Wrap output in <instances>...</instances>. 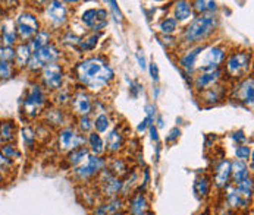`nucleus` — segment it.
Segmentation results:
<instances>
[{
    "label": "nucleus",
    "instance_id": "f257e3e1",
    "mask_svg": "<svg viewBox=\"0 0 254 215\" xmlns=\"http://www.w3.org/2000/svg\"><path fill=\"white\" fill-rule=\"evenodd\" d=\"M78 81L87 86L90 91H102L105 89L115 78V72L108 65V62L100 57H88L82 60L76 68Z\"/></svg>",
    "mask_w": 254,
    "mask_h": 215
},
{
    "label": "nucleus",
    "instance_id": "f03ea898",
    "mask_svg": "<svg viewBox=\"0 0 254 215\" xmlns=\"http://www.w3.org/2000/svg\"><path fill=\"white\" fill-rule=\"evenodd\" d=\"M218 27V18L213 13H204L194 18L184 30L182 41L185 44H194L204 41L209 36L213 34V31Z\"/></svg>",
    "mask_w": 254,
    "mask_h": 215
},
{
    "label": "nucleus",
    "instance_id": "7ed1b4c3",
    "mask_svg": "<svg viewBox=\"0 0 254 215\" xmlns=\"http://www.w3.org/2000/svg\"><path fill=\"white\" fill-rule=\"evenodd\" d=\"M47 104V95L40 84H33L22 101V113L28 119H36Z\"/></svg>",
    "mask_w": 254,
    "mask_h": 215
},
{
    "label": "nucleus",
    "instance_id": "20e7f679",
    "mask_svg": "<svg viewBox=\"0 0 254 215\" xmlns=\"http://www.w3.org/2000/svg\"><path fill=\"white\" fill-rule=\"evenodd\" d=\"M61 59V50L53 44H47L46 47L40 48L38 51H34L27 63V69L33 73L43 71V68L58 63V60Z\"/></svg>",
    "mask_w": 254,
    "mask_h": 215
},
{
    "label": "nucleus",
    "instance_id": "39448f33",
    "mask_svg": "<svg viewBox=\"0 0 254 215\" xmlns=\"http://www.w3.org/2000/svg\"><path fill=\"white\" fill-rule=\"evenodd\" d=\"M203 54L198 56L200 62H198V69L201 72H213L218 71L220 68V65L223 63L225 60V47L222 45H210V47H204ZM197 59V60H198Z\"/></svg>",
    "mask_w": 254,
    "mask_h": 215
},
{
    "label": "nucleus",
    "instance_id": "423d86ee",
    "mask_svg": "<svg viewBox=\"0 0 254 215\" xmlns=\"http://www.w3.org/2000/svg\"><path fill=\"white\" fill-rule=\"evenodd\" d=\"M106 166H108V163L105 158L90 154L81 166L73 169V176L79 181H87V180L96 177Z\"/></svg>",
    "mask_w": 254,
    "mask_h": 215
},
{
    "label": "nucleus",
    "instance_id": "0eeeda50",
    "mask_svg": "<svg viewBox=\"0 0 254 215\" xmlns=\"http://www.w3.org/2000/svg\"><path fill=\"white\" fill-rule=\"evenodd\" d=\"M16 33H18V40L21 43H30L33 37L40 31V22L37 16L31 12H24L16 18Z\"/></svg>",
    "mask_w": 254,
    "mask_h": 215
},
{
    "label": "nucleus",
    "instance_id": "6e6552de",
    "mask_svg": "<svg viewBox=\"0 0 254 215\" xmlns=\"http://www.w3.org/2000/svg\"><path fill=\"white\" fill-rule=\"evenodd\" d=\"M40 85L46 88L47 91H59L62 89V82H64V69L61 65L53 63L40 72Z\"/></svg>",
    "mask_w": 254,
    "mask_h": 215
},
{
    "label": "nucleus",
    "instance_id": "1a4fd4ad",
    "mask_svg": "<svg viewBox=\"0 0 254 215\" xmlns=\"http://www.w3.org/2000/svg\"><path fill=\"white\" fill-rule=\"evenodd\" d=\"M87 142V138L76 129H73L71 126L68 128H64L59 130V135H58V146L61 151H68L71 152L76 148H81L84 146Z\"/></svg>",
    "mask_w": 254,
    "mask_h": 215
},
{
    "label": "nucleus",
    "instance_id": "9d476101",
    "mask_svg": "<svg viewBox=\"0 0 254 215\" xmlns=\"http://www.w3.org/2000/svg\"><path fill=\"white\" fill-rule=\"evenodd\" d=\"M250 71V53H232L226 60V72L232 78H241Z\"/></svg>",
    "mask_w": 254,
    "mask_h": 215
},
{
    "label": "nucleus",
    "instance_id": "9b49d317",
    "mask_svg": "<svg viewBox=\"0 0 254 215\" xmlns=\"http://www.w3.org/2000/svg\"><path fill=\"white\" fill-rule=\"evenodd\" d=\"M46 18L53 28L65 25L68 19V9L62 1H50L46 6Z\"/></svg>",
    "mask_w": 254,
    "mask_h": 215
},
{
    "label": "nucleus",
    "instance_id": "f8f14e48",
    "mask_svg": "<svg viewBox=\"0 0 254 215\" xmlns=\"http://www.w3.org/2000/svg\"><path fill=\"white\" fill-rule=\"evenodd\" d=\"M71 107L73 113L78 114L79 117L88 116L93 110V100L88 92L85 91H78L71 97Z\"/></svg>",
    "mask_w": 254,
    "mask_h": 215
},
{
    "label": "nucleus",
    "instance_id": "ddd939ff",
    "mask_svg": "<svg viewBox=\"0 0 254 215\" xmlns=\"http://www.w3.org/2000/svg\"><path fill=\"white\" fill-rule=\"evenodd\" d=\"M213 181L218 189L229 187V181H231V161L229 160H220L215 166Z\"/></svg>",
    "mask_w": 254,
    "mask_h": 215
},
{
    "label": "nucleus",
    "instance_id": "4468645a",
    "mask_svg": "<svg viewBox=\"0 0 254 215\" xmlns=\"http://www.w3.org/2000/svg\"><path fill=\"white\" fill-rule=\"evenodd\" d=\"M222 69L213 72H201L194 78V88L198 91H206L215 85H218L219 79L222 78Z\"/></svg>",
    "mask_w": 254,
    "mask_h": 215
},
{
    "label": "nucleus",
    "instance_id": "2eb2a0df",
    "mask_svg": "<svg viewBox=\"0 0 254 215\" xmlns=\"http://www.w3.org/2000/svg\"><path fill=\"white\" fill-rule=\"evenodd\" d=\"M0 41L1 45L7 47H15L18 44V33H16V25L13 19H4L0 28Z\"/></svg>",
    "mask_w": 254,
    "mask_h": 215
},
{
    "label": "nucleus",
    "instance_id": "dca6fc26",
    "mask_svg": "<svg viewBox=\"0 0 254 215\" xmlns=\"http://www.w3.org/2000/svg\"><path fill=\"white\" fill-rule=\"evenodd\" d=\"M204 47H206V45H197V47H194V48H190V50L182 56L181 59H180V66H181L182 69L187 72V73H191V72L197 68V59H198V56H200V53L203 51Z\"/></svg>",
    "mask_w": 254,
    "mask_h": 215
},
{
    "label": "nucleus",
    "instance_id": "f3484780",
    "mask_svg": "<svg viewBox=\"0 0 254 215\" xmlns=\"http://www.w3.org/2000/svg\"><path fill=\"white\" fill-rule=\"evenodd\" d=\"M237 97L238 100L246 104V106H253L254 101V86H253V78H247L244 79L237 89Z\"/></svg>",
    "mask_w": 254,
    "mask_h": 215
},
{
    "label": "nucleus",
    "instance_id": "a211bd4d",
    "mask_svg": "<svg viewBox=\"0 0 254 215\" xmlns=\"http://www.w3.org/2000/svg\"><path fill=\"white\" fill-rule=\"evenodd\" d=\"M33 51L28 45V43H19L15 45V60H13V68H27V63L31 57Z\"/></svg>",
    "mask_w": 254,
    "mask_h": 215
},
{
    "label": "nucleus",
    "instance_id": "6ab92c4d",
    "mask_svg": "<svg viewBox=\"0 0 254 215\" xmlns=\"http://www.w3.org/2000/svg\"><path fill=\"white\" fill-rule=\"evenodd\" d=\"M250 204L249 199L243 198L240 195V192L231 186V187H226V205L232 210H240V208H247V205Z\"/></svg>",
    "mask_w": 254,
    "mask_h": 215
},
{
    "label": "nucleus",
    "instance_id": "aec40b11",
    "mask_svg": "<svg viewBox=\"0 0 254 215\" xmlns=\"http://www.w3.org/2000/svg\"><path fill=\"white\" fill-rule=\"evenodd\" d=\"M250 177V172H249V166L246 164V161L241 160H235L231 161V179L234 180V184H238L240 181Z\"/></svg>",
    "mask_w": 254,
    "mask_h": 215
},
{
    "label": "nucleus",
    "instance_id": "412c9836",
    "mask_svg": "<svg viewBox=\"0 0 254 215\" xmlns=\"http://www.w3.org/2000/svg\"><path fill=\"white\" fill-rule=\"evenodd\" d=\"M124 142H125V139H124V135L121 133V130L119 129H112L109 135H108V138H106L105 149L110 154H116V152H119L122 149Z\"/></svg>",
    "mask_w": 254,
    "mask_h": 215
},
{
    "label": "nucleus",
    "instance_id": "4be33fe9",
    "mask_svg": "<svg viewBox=\"0 0 254 215\" xmlns=\"http://www.w3.org/2000/svg\"><path fill=\"white\" fill-rule=\"evenodd\" d=\"M16 123L15 120H3L0 122V142L9 143L15 141L16 136Z\"/></svg>",
    "mask_w": 254,
    "mask_h": 215
},
{
    "label": "nucleus",
    "instance_id": "5701e85b",
    "mask_svg": "<svg viewBox=\"0 0 254 215\" xmlns=\"http://www.w3.org/2000/svg\"><path fill=\"white\" fill-rule=\"evenodd\" d=\"M129 214L131 215H144V213L148 208L147 199H145L144 193L137 192L132 195V198L129 199Z\"/></svg>",
    "mask_w": 254,
    "mask_h": 215
},
{
    "label": "nucleus",
    "instance_id": "b1692460",
    "mask_svg": "<svg viewBox=\"0 0 254 215\" xmlns=\"http://www.w3.org/2000/svg\"><path fill=\"white\" fill-rule=\"evenodd\" d=\"M174 18L177 22H185L192 18V6L190 1H177L174 6Z\"/></svg>",
    "mask_w": 254,
    "mask_h": 215
},
{
    "label": "nucleus",
    "instance_id": "393cba45",
    "mask_svg": "<svg viewBox=\"0 0 254 215\" xmlns=\"http://www.w3.org/2000/svg\"><path fill=\"white\" fill-rule=\"evenodd\" d=\"M50 41H52V34H50V31H49V30H40L36 36L33 37V40L28 43V45H30L31 51L34 53V51H38L40 48L46 47L47 44H50Z\"/></svg>",
    "mask_w": 254,
    "mask_h": 215
},
{
    "label": "nucleus",
    "instance_id": "a878e982",
    "mask_svg": "<svg viewBox=\"0 0 254 215\" xmlns=\"http://www.w3.org/2000/svg\"><path fill=\"white\" fill-rule=\"evenodd\" d=\"M121 189H122V180H121V177H116V176L113 179H110L109 181L102 184V193L108 199L116 198L121 193Z\"/></svg>",
    "mask_w": 254,
    "mask_h": 215
},
{
    "label": "nucleus",
    "instance_id": "bb28decb",
    "mask_svg": "<svg viewBox=\"0 0 254 215\" xmlns=\"http://www.w3.org/2000/svg\"><path fill=\"white\" fill-rule=\"evenodd\" d=\"M87 142H88V151L93 154V155H102L106 149H105V142L102 139V136L97 133V132H90L88 133V138H87Z\"/></svg>",
    "mask_w": 254,
    "mask_h": 215
},
{
    "label": "nucleus",
    "instance_id": "cd10ccee",
    "mask_svg": "<svg viewBox=\"0 0 254 215\" xmlns=\"http://www.w3.org/2000/svg\"><path fill=\"white\" fill-rule=\"evenodd\" d=\"M44 120H46V125H50V126H62L64 122H65V116H64V111L59 110V108H47L44 111Z\"/></svg>",
    "mask_w": 254,
    "mask_h": 215
},
{
    "label": "nucleus",
    "instance_id": "c85d7f7f",
    "mask_svg": "<svg viewBox=\"0 0 254 215\" xmlns=\"http://www.w3.org/2000/svg\"><path fill=\"white\" fill-rule=\"evenodd\" d=\"M88 155H90L88 148L81 146V148H76V149H73L71 152H68V158L66 160H68L69 166H72L73 169H76L78 166H81L87 160Z\"/></svg>",
    "mask_w": 254,
    "mask_h": 215
},
{
    "label": "nucleus",
    "instance_id": "c756f323",
    "mask_svg": "<svg viewBox=\"0 0 254 215\" xmlns=\"http://www.w3.org/2000/svg\"><path fill=\"white\" fill-rule=\"evenodd\" d=\"M192 6V10L198 12L200 15H204V13H213L218 10V3L216 1H204V0H197V1H192L191 3Z\"/></svg>",
    "mask_w": 254,
    "mask_h": 215
},
{
    "label": "nucleus",
    "instance_id": "7c9ffc66",
    "mask_svg": "<svg viewBox=\"0 0 254 215\" xmlns=\"http://www.w3.org/2000/svg\"><path fill=\"white\" fill-rule=\"evenodd\" d=\"M177 28H178V22H177V19H175L174 16H166V18H163V19L160 21V24H159V30L162 31L163 36H171V34H174V33L177 31Z\"/></svg>",
    "mask_w": 254,
    "mask_h": 215
},
{
    "label": "nucleus",
    "instance_id": "2f4dec72",
    "mask_svg": "<svg viewBox=\"0 0 254 215\" xmlns=\"http://www.w3.org/2000/svg\"><path fill=\"white\" fill-rule=\"evenodd\" d=\"M0 154L4 155V157H6L7 160H10V161H15V160H19V158H21V151L18 149V146L13 142L3 143V145L0 146Z\"/></svg>",
    "mask_w": 254,
    "mask_h": 215
},
{
    "label": "nucleus",
    "instance_id": "473e14b6",
    "mask_svg": "<svg viewBox=\"0 0 254 215\" xmlns=\"http://www.w3.org/2000/svg\"><path fill=\"white\" fill-rule=\"evenodd\" d=\"M238 192H240V195L243 196V198H246V199H252V196H253V179H252V176L250 177H247V179H244L243 181H240L238 184H235L234 186Z\"/></svg>",
    "mask_w": 254,
    "mask_h": 215
},
{
    "label": "nucleus",
    "instance_id": "72a5a7b5",
    "mask_svg": "<svg viewBox=\"0 0 254 215\" xmlns=\"http://www.w3.org/2000/svg\"><path fill=\"white\" fill-rule=\"evenodd\" d=\"M110 172L116 176V177H121V176H124V174H128L129 173V170H128V166H127V163L122 160V158H115L112 163H110V166L108 167Z\"/></svg>",
    "mask_w": 254,
    "mask_h": 215
},
{
    "label": "nucleus",
    "instance_id": "f704fd0d",
    "mask_svg": "<svg viewBox=\"0 0 254 215\" xmlns=\"http://www.w3.org/2000/svg\"><path fill=\"white\" fill-rule=\"evenodd\" d=\"M220 88H222V86L215 85V86L206 89V91H204V95H203L204 101H207V103H210V104H216V103H219V101L222 100V97H223V91H222Z\"/></svg>",
    "mask_w": 254,
    "mask_h": 215
},
{
    "label": "nucleus",
    "instance_id": "c9c22d12",
    "mask_svg": "<svg viewBox=\"0 0 254 215\" xmlns=\"http://www.w3.org/2000/svg\"><path fill=\"white\" fill-rule=\"evenodd\" d=\"M97 43H99V34H91V36L85 37V38H81L78 47H79L81 51H91V50L96 48Z\"/></svg>",
    "mask_w": 254,
    "mask_h": 215
},
{
    "label": "nucleus",
    "instance_id": "e433bc0d",
    "mask_svg": "<svg viewBox=\"0 0 254 215\" xmlns=\"http://www.w3.org/2000/svg\"><path fill=\"white\" fill-rule=\"evenodd\" d=\"M21 133H22V139H24L25 146H27L28 149H33V148H34V145H36V141H37L36 130H34L31 126H25V128H22Z\"/></svg>",
    "mask_w": 254,
    "mask_h": 215
},
{
    "label": "nucleus",
    "instance_id": "4c0bfd02",
    "mask_svg": "<svg viewBox=\"0 0 254 215\" xmlns=\"http://www.w3.org/2000/svg\"><path fill=\"white\" fill-rule=\"evenodd\" d=\"M137 181H138V174H137L135 172L128 173V177H127V180H125V181H122L121 193H122L124 196H129V193L132 192V187L137 184Z\"/></svg>",
    "mask_w": 254,
    "mask_h": 215
},
{
    "label": "nucleus",
    "instance_id": "58836bf2",
    "mask_svg": "<svg viewBox=\"0 0 254 215\" xmlns=\"http://www.w3.org/2000/svg\"><path fill=\"white\" fill-rule=\"evenodd\" d=\"M109 117L106 114H99L96 117V120L93 122V128L96 129V132L100 135V133H105L108 129H109Z\"/></svg>",
    "mask_w": 254,
    "mask_h": 215
},
{
    "label": "nucleus",
    "instance_id": "ea45409f",
    "mask_svg": "<svg viewBox=\"0 0 254 215\" xmlns=\"http://www.w3.org/2000/svg\"><path fill=\"white\" fill-rule=\"evenodd\" d=\"M195 192L203 198V196H207L209 192H210V181L207 177H198L195 180Z\"/></svg>",
    "mask_w": 254,
    "mask_h": 215
},
{
    "label": "nucleus",
    "instance_id": "a19ab883",
    "mask_svg": "<svg viewBox=\"0 0 254 215\" xmlns=\"http://www.w3.org/2000/svg\"><path fill=\"white\" fill-rule=\"evenodd\" d=\"M13 75H15V68H13V65L0 60V81H1V82H3V81H7V79H10Z\"/></svg>",
    "mask_w": 254,
    "mask_h": 215
},
{
    "label": "nucleus",
    "instance_id": "79ce46f5",
    "mask_svg": "<svg viewBox=\"0 0 254 215\" xmlns=\"http://www.w3.org/2000/svg\"><path fill=\"white\" fill-rule=\"evenodd\" d=\"M0 60L13 65V60H15V47L0 45Z\"/></svg>",
    "mask_w": 254,
    "mask_h": 215
},
{
    "label": "nucleus",
    "instance_id": "37998d69",
    "mask_svg": "<svg viewBox=\"0 0 254 215\" xmlns=\"http://www.w3.org/2000/svg\"><path fill=\"white\" fill-rule=\"evenodd\" d=\"M252 155V148L249 146V145H238L237 148H235V157H237V160H241V161H246V160H249V157Z\"/></svg>",
    "mask_w": 254,
    "mask_h": 215
},
{
    "label": "nucleus",
    "instance_id": "c03bdc74",
    "mask_svg": "<svg viewBox=\"0 0 254 215\" xmlns=\"http://www.w3.org/2000/svg\"><path fill=\"white\" fill-rule=\"evenodd\" d=\"M78 129H79V132L84 135V133H90L91 132V129H93V123H91V120H90V117L88 116H82V117H79V120H78Z\"/></svg>",
    "mask_w": 254,
    "mask_h": 215
},
{
    "label": "nucleus",
    "instance_id": "a18cd8bd",
    "mask_svg": "<svg viewBox=\"0 0 254 215\" xmlns=\"http://www.w3.org/2000/svg\"><path fill=\"white\" fill-rule=\"evenodd\" d=\"M13 167H15L13 161L7 160L4 155L0 154V174L4 176V173H12L13 172Z\"/></svg>",
    "mask_w": 254,
    "mask_h": 215
},
{
    "label": "nucleus",
    "instance_id": "49530a36",
    "mask_svg": "<svg viewBox=\"0 0 254 215\" xmlns=\"http://www.w3.org/2000/svg\"><path fill=\"white\" fill-rule=\"evenodd\" d=\"M108 4H109V9L112 10V15L115 16V21L122 22V13H121V10L118 7V3L116 1H108Z\"/></svg>",
    "mask_w": 254,
    "mask_h": 215
},
{
    "label": "nucleus",
    "instance_id": "de8ad7c7",
    "mask_svg": "<svg viewBox=\"0 0 254 215\" xmlns=\"http://www.w3.org/2000/svg\"><path fill=\"white\" fill-rule=\"evenodd\" d=\"M62 40H64V43H66V44H73V45H78V44H79V41H81V38L75 36V34L71 33V31H68Z\"/></svg>",
    "mask_w": 254,
    "mask_h": 215
},
{
    "label": "nucleus",
    "instance_id": "09e8293b",
    "mask_svg": "<svg viewBox=\"0 0 254 215\" xmlns=\"http://www.w3.org/2000/svg\"><path fill=\"white\" fill-rule=\"evenodd\" d=\"M145 113H147V119L150 120V123L154 125V119H156V107H154V104H147L145 106Z\"/></svg>",
    "mask_w": 254,
    "mask_h": 215
},
{
    "label": "nucleus",
    "instance_id": "8fccbe9b",
    "mask_svg": "<svg viewBox=\"0 0 254 215\" xmlns=\"http://www.w3.org/2000/svg\"><path fill=\"white\" fill-rule=\"evenodd\" d=\"M180 135H181V129H178V128H174V129L169 132V136L166 138V142L168 143L175 142V141L180 138Z\"/></svg>",
    "mask_w": 254,
    "mask_h": 215
},
{
    "label": "nucleus",
    "instance_id": "3c124183",
    "mask_svg": "<svg viewBox=\"0 0 254 215\" xmlns=\"http://www.w3.org/2000/svg\"><path fill=\"white\" fill-rule=\"evenodd\" d=\"M150 75H151V79L154 82H159V68L154 62L150 63Z\"/></svg>",
    "mask_w": 254,
    "mask_h": 215
},
{
    "label": "nucleus",
    "instance_id": "603ef678",
    "mask_svg": "<svg viewBox=\"0 0 254 215\" xmlns=\"http://www.w3.org/2000/svg\"><path fill=\"white\" fill-rule=\"evenodd\" d=\"M232 139H234L237 143L243 145V142H246V141H247V136L244 135V132H243V130H238V132H235V133L232 135Z\"/></svg>",
    "mask_w": 254,
    "mask_h": 215
},
{
    "label": "nucleus",
    "instance_id": "864d4df0",
    "mask_svg": "<svg viewBox=\"0 0 254 215\" xmlns=\"http://www.w3.org/2000/svg\"><path fill=\"white\" fill-rule=\"evenodd\" d=\"M135 56H137V60H138V65H140V68H141V69H145V68H147V65H145L144 51H143V50H138Z\"/></svg>",
    "mask_w": 254,
    "mask_h": 215
},
{
    "label": "nucleus",
    "instance_id": "5fc2aeb1",
    "mask_svg": "<svg viewBox=\"0 0 254 215\" xmlns=\"http://www.w3.org/2000/svg\"><path fill=\"white\" fill-rule=\"evenodd\" d=\"M148 132H150V136L154 142H159V135H157V129H156V125H150L148 126Z\"/></svg>",
    "mask_w": 254,
    "mask_h": 215
},
{
    "label": "nucleus",
    "instance_id": "6e6d98bb",
    "mask_svg": "<svg viewBox=\"0 0 254 215\" xmlns=\"http://www.w3.org/2000/svg\"><path fill=\"white\" fill-rule=\"evenodd\" d=\"M58 103H61V104H64V103H66L68 100H71L69 98V94L66 92V91H62V89H59V95H58Z\"/></svg>",
    "mask_w": 254,
    "mask_h": 215
},
{
    "label": "nucleus",
    "instance_id": "4d7b16f0",
    "mask_svg": "<svg viewBox=\"0 0 254 215\" xmlns=\"http://www.w3.org/2000/svg\"><path fill=\"white\" fill-rule=\"evenodd\" d=\"M150 125H151V123H150V120H148V119L145 117L144 120H143V122H141V123L138 125L137 130H138V132L141 133V132H144V130H147V129H148V126H150Z\"/></svg>",
    "mask_w": 254,
    "mask_h": 215
},
{
    "label": "nucleus",
    "instance_id": "13d9d810",
    "mask_svg": "<svg viewBox=\"0 0 254 215\" xmlns=\"http://www.w3.org/2000/svg\"><path fill=\"white\" fill-rule=\"evenodd\" d=\"M129 91H132V97H137L138 95V92L141 91V86L140 85H134L132 84V86H131V89Z\"/></svg>",
    "mask_w": 254,
    "mask_h": 215
},
{
    "label": "nucleus",
    "instance_id": "bf43d9fd",
    "mask_svg": "<svg viewBox=\"0 0 254 215\" xmlns=\"http://www.w3.org/2000/svg\"><path fill=\"white\" fill-rule=\"evenodd\" d=\"M160 128H163V119H162V116L157 117V126H156V129H160Z\"/></svg>",
    "mask_w": 254,
    "mask_h": 215
},
{
    "label": "nucleus",
    "instance_id": "052dcab7",
    "mask_svg": "<svg viewBox=\"0 0 254 215\" xmlns=\"http://www.w3.org/2000/svg\"><path fill=\"white\" fill-rule=\"evenodd\" d=\"M153 94H154V98H156V97H157V95H159V88H156V91H154V92H153Z\"/></svg>",
    "mask_w": 254,
    "mask_h": 215
},
{
    "label": "nucleus",
    "instance_id": "680f3d73",
    "mask_svg": "<svg viewBox=\"0 0 254 215\" xmlns=\"http://www.w3.org/2000/svg\"><path fill=\"white\" fill-rule=\"evenodd\" d=\"M3 180H4V176H3V174H0V183H1Z\"/></svg>",
    "mask_w": 254,
    "mask_h": 215
},
{
    "label": "nucleus",
    "instance_id": "e2e57ef3",
    "mask_svg": "<svg viewBox=\"0 0 254 215\" xmlns=\"http://www.w3.org/2000/svg\"><path fill=\"white\" fill-rule=\"evenodd\" d=\"M200 215H203V214H200Z\"/></svg>",
    "mask_w": 254,
    "mask_h": 215
}]
</instances>
